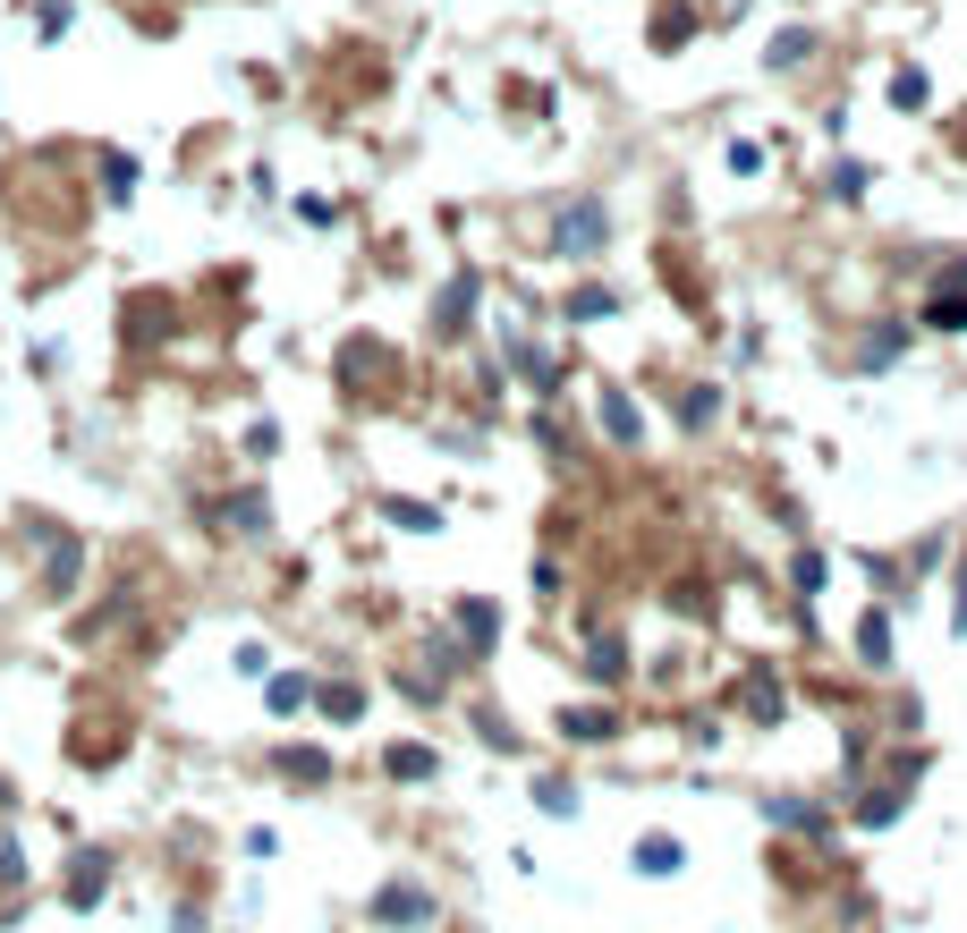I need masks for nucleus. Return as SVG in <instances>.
Listing matches in <instances>:
<instances>
[{
  "instance_id": "obj_1",
  "label": "nucleus",
  "mask_w": 967,
  "mask_h": 933,
  "mask_svg": "<svg viewBox=\"0 0 967 933\" xmlns=\"http://www.w3.org/2000/svg\"><path fill=\"white\" fill-rule=\"evenodd\" d=\"M0 204H9V221L26 229V238L77 247L102 195L86 187V170H77L68 153H18V161H0Z\"/></svg>"
},
{
  "instance_id": "obj_2",
  "label": "nucleus",
  "mask_w": 967,
  "mask_h": 933,
  "mask_svg": "<svg viewBox=\"0 0 967 933\" xmlns=\"http://www.w3.org/2000/svg\"><path fill=\"white\" fill-rule=\"evenodd\" d=\"M128 747H136V705L102 696V687H86V696L68 705V721H60V755L77 764V773H111Z\"/></svg>"
},
{
  "instance_id": "obj_3",
  "label": "nucleus",
  "mask_w": 967,
  "mask_h": 933,
  "mask_svg": "<svg viewBox=\"0 0 967 933\" xmlns=\"http://www.w3.org/2000/svg\"><path fill=\"white\" fill-rule=\"evenodd\" d=\"M179 322H187V306H179L170 289H128V306H120V356H128V365L161 356L170 340H179Z\"/></svg>"
},
{
  "instance_id": "obj_4",
  "label": "nucleus",
  "mask_w": 967,
  "mask_h": 933,
  "mask_svg": "<svg viewBox=\"0 0 967 933\" xmlns=\"http://www.w3.org/2000/svg\"><path fill=\"white\" fill-rule=\"evenodd\" d=\"M18 535H26L34 551H43V569H34V594H52V603H68L77 585H86V544L68 535V526H52L43 510L18 517Z\"/></svg>"
},
{
  "instance_id": "obj_5",
  "label": "nucleus",
  "mask_w": 967,
  "mask_h": 933,
  "mask_svg": "<svg viewBox=\"0 0 967 933\" xmlns=\"http://www.w3.org/2000/svg\"><path fill=\"white\" fill-rule=\"evenodd\" d=\"M340 390H349V399H390V390H399V356H390V340H374V331L340 340Z\"/></svg>"
},
{
  "instance_id": "obj_6",
  "label": "nucleus",
  "mask_w": 967,
  "mask_h": 933,
  "mask_svg": "<svg viewBox=\"0 0 967 933\" xmlns=\"http://www.w3.org/2000/svg\"><path fill=\"white\" fill-rule=\"evenodd\" d=\"M204 526H221V535H272V501H263L255 483L221 492V501H204Z\"/></svg>"
},
{
  "instance_id": "obj_7",
  "label": "nucleus",
  "mask_w": 967,
  "mask_h": 933,
  "mask_svg": "<svg viewBox=\"0 0 967 933\" xmlns=\"http://www.w3.org/2000/svg\"><path fill=\"white\" fill-rule=\"evenodd\" d=\"M603 238H612V229H603V204H594V195L560 204V221H551V247H560V255H594Z\"/></svg>"
},
{
  "instance_id": "obj_8",
  "label": "nucleus",
  "mask_w": 967,
  "mask_h": 933,
  "mask_svg": "<svg viewBox=\"0 0 967 933\" xmlns=\"http://www.w3.org/2000/svg\"><path fill=\"white\" fill-rule=\"evenodd\" d=\"M917 315L934 322V331H967V255L942 263V281L925 289V306H917Z\"/></svg>"
},
{
  "instance_id": "obj_9",
  "label": "nucleus",
  "mask_w": 967,
  "mask_h": 933,
  "mask_svg": "<svg viewBox=\"0 0 967 933\" xmlns=\"http://www.w3.org/2000/svg\"><path fill=\"white\" fill-rule=\"evenodd\" d=\"M374 925H433V891H424V883H383V891H374Z\"/></svg>"
},
{
  "instance_id": "obj_10",
  "label": "nucleus",
  "mask_w": 967,
  "mask_h": 933,
  "mask_svg": "<svg viewBox=\"0 0 967 933\" xmlns=\"http://www.w3.org/2000/svg\"><path fill=\"white\" fill-rule=\"evenodd\" d=\"M102 883H111V849H77L60 874V900L68 908H102Z\"/></svg>"
},
{
  "instance_id": "obj_11",
  "label": "nucleus",
  "mask_w": 967,
  "mask_h": 933,
  "mask_svg": "<svg viewBox=\"0 0 967 933\" xmlns=\"http://www.w3.org/2000/svg\"><path fill=\"white\" fill-rule=\"evenodd\" d=\"M451 628H458V645H467V653H492V645H501V603L467 594V603L451 612Z\"/></svg>"
},
{
  "instance_id": "obj_12",
  "label": "nucleus",
  "mask_w": 967,
  "mask_h": 933,
  "mask_svg": "<svg viewBox=\"0 0 967 933\" xmlns=\"http://www.w3.org/2000/svg\"><path fill=\"white\" fill-rule=\"evenodd\" d=\"M476 322V272H458L451 289H442V306H433V340H458Z\"/></svg>"
},
{
  "instance_id": "obj_13",
  "label": "nucleus",
  "mask_w": 967,
  "mask_h": 933,
  "mask_svg": "<svg viewBox=\"0 0 967 933\" xmlns=\"http://www.w3.org/2000/svg\"><path fill=\"white\" fill-rule=\"evenodd\" d=\"M383 773L390 781H433V773H442V755H433L424 739H390L383 747Z\"/></svg>"
},
{
  "instance_id": "obj_14",
  "label": "nucleus",
  "mask_w": 967,
  "mask_h": 933,
  "mask_svg": "<svg viewBox=\"0 0 967 933\" xmlns=\"http://www.w3.org/2000/svg\"><path fill=\"white\" fill-rule=\"evenodd\" d=\"M603 442H619V451H637V442H645V417H637L628 390H603Z\"/></svg>"
},
{
  "instance_id": "obj_15",
  "label": "nucleus",
  "mask_w": 967,
  "mask_h": 933,
  "mask_svg": "<svg viewBox=\"0 0 967 933\" xmlns=\"http://www.w3.org/2000/svg\"><path fill=\"white\" fill-rule=\"evenodd\" d=\"M102 204H128L136 187H145V170H136V153H120V145H102Z\"/></svg>"
},
{
  "instance_id": "obj_16",
  "label": "nucleus",
  "mask_w": 967,
  "mask_h": 933,
  "mask_svg": "<svg viewBox=\"0 0 967 933\" xmlns=\"http://www.w3.org/2000/svg\"><path fill=\"white\" fill-rule=\"evenodd\" d=\"M263 713H281V721H289V713H315V679H306V671H281L272 687H263Z\"/></svg>"
},
{
  "instance_id": "obj_17",
  "label": "nucleus",
  "mask_w": 967,
  "mask_h": 933,
  "mask_svg": "<svg viewBox=\"0 0 967 933\" xmlns=\"http://www.w3.org/2000/svg\"><path fill=\"white\" fill-rule=\"evenodd\" d=\"M315 713H322V721H365V687H356V679H322Z\"/></svg>"
},
{
  "instance_id": "obj_18",
  "label": "nucleus",
  "mask_w": 967,
  "mask_h": 933,
  "mask_svg": "<svg viewBox=\"0 0 967 933\" xmlns=\"http://www.w3.org/2000/svg\"><path fill=\"white\" fill-rule=\"evenodd\" d=\"M272 773L297 781V789H315V781H331V755H322V747H281V755H272Z\"/></svg>"
},
{
  "instance_id": "obj_19",
  "label": "nucleus",
  "mask_w": 967,
  "mask_h": 933,
  "mask_svg": "<svg viewBox=\"0 0 967 933\" xmlns=\"http://www.w3.org/2000/svg\"><path fill=\"white\" fill-rule=\"evenodd\" d=\"M739 705L755 713V721H781V713H789V687H781V679H764V671H747V687H739Z\"/></svg>"
},
{
  "instance_id": "obj_20",
  "label": "nucleus",
  "mask_w": 967,
  "mask_h": 933,
  "mask_svg": "<svg viewBox=\"0 0 967 933\" xmlns=\"http://www.w3.org/2000/svg\"><path fill=\"white\" fill-rule=\"evenodd\" d=\"M687 34H696V9H687V0H662V9H653V52H679Z\"/></svg>"
},
{
  "instance_id": "obj_21",
  "label": "nucleus",
  "mask_w": 967,
  "mask_h": 933,
  "mask_svg": "<svg viewBox=\"0 0 967 933\" xmlns=\"http://www.w3.org/2000/svg\"><path fill=\"white\" fill-rule=\"evenodd\" d=\"M857 662H866V671H891V619L883 612L857 619Z\"/></svg>"
},
{
  "instance_id": "obj_22",
  "label": "nucleus",
  "mask_w": 967,
  "mask_h": 933,
  "mask_svg": "<svg viewBox=\"0 0 967 933\" xmlns=\"http://www.w3.org/2000/svg\"><path fill=\"white\" fill-rule=\"evenodd\" d=\"M619 713H594V705H560V739H612Z\"/></svg>"
},
{
  "instance_id": "obj_23",
  "label": "nucleus",
  "mask_w": 967,
  "mask_h": 933,
  "mask_svg": "<svg viewBox=\"0 0 967 933\" xmlns=\"http://www.w3.org/2000/svg\"><path fill=\"white\" fill-rule=\"evenodd\" d=\"M764 815H773V823H789V832H823V806H815V798H773Z\"/></svg>"
},
{
  "instance_id": "obj_24",
  "label": "nucleus",
  "mask_w": 967,
  "mask_h": 933,
  "mask_svg": "<svg viewBox=\"0 0 967 933\" xmlns=\"http://www.w3.org/2000/svg\"><path fill=\"white\" fill-rule=\"evenodd\" d=\"M68 26H77V0H34V34L43 43H60Z\"/></svg>"
},
{
  "instance_id": "obj_25",
  "label": "nucleus",
  "mask_w": 967,
  "mask_h": 933,
  "mask_svg": "<svg viewBox=\"0 0 967 933\" xmlns=\"http://www.w3.org/2000/svg\"><path fill=\"white\" fill-rule=\"evenodd\" d=\"M713 417H721V390H679V424L687 433H705Z\"/></svg>"
},
{
  "instance_id": "obj_26",
  "label": "nucleus",
  "mask_w": 967,
  "mask_h": 933,
  "mask_svg": "<svg viewBox=\"0 0 967 933\" xmlns=\"http://www.w3.org/2000/svg\"><path fill=\"white\" fill-rule=\"evenodd\" d=\"M383 517L408 526V535H433V526H442V510H424V501H383Z\"/></svg>"
},
{
  "instance_id": "obj_27",
  "label": "nucleus",
  "mask_w": 967,
  "mask_h": 933,
  "mask_svg": "<svg viewBox=\"0 0 967 933\" xmlns=\"http://www.w3.org/2000/svg\"><path fill=\"white\" fill-rule=\"evenodd\" d=\"M637 866H645V874H679V840H671V832L637 840Z\"/></svg>"
},
{
  "instance_id": "obj_28",
  "label": "nucleus",
  "mask_w": 967,
  "mask_h": 933,
  "mask_svg": "<svg viewBox=\"0 0 967 933\" xmlns=\"http://www.w3.org/2000/svg\"><path fill=\"white\" fill-rule=\"evenodd\" d=\"M891 102H900V111H925V68H891Z\"/></svg>"
},
{
  "instance_id": "obj_29",
  "label": "nucleus",
  "mask_w": 967,
  "mask_h": 933,
  "mask_svg": "<svg viewBox=\"0 0 967 933\" xmlns=\"http://www.w3.org/2000/svg\"><path fill=\"white\" fill-rule=\"evenodd\" d=\"M806 60H815V34H806V26H789V34L773 43V68H806Z\"/></svg>"
},
{
  "instance_id": "obj_30",
  "label": "nucleus",
  "mask_w": 967,
  "mask_h": 933,
  "mask_svg": "<svg viewBox=\"0 0 967 933\" xmlns=\"http://www.w3.org/2000/svg\"><path fill=\"white\" fill-rule=\"evenodd\" d=\"M823 578H832L823 551H798V560H789V585H798V594H823Z\"/></svg>"
},
{
  "instance_id": "obj_31",
  "label": "nucleus",
  "mask_w": 967,
  "mask_h": 933,
  "mask_svg": "<svg viewBox=\"0 0 967 933\" xmlns=\"http://www.w3.org/2000/svg\"><path fill=\"white\" fill-rule=\"evenodd\" d=\"M612 306H619V297H612V289H594V281H585V289H569V315H578V322L612 315Z\"/></svg>"
},
{
  "instance_id": "obj_32",
  "label": "nucleus",
  "mask_w": 967,
  "mask_h": 933,
  "mask_svg": "<svg viewBox=\"0 0 967 933\" xmlns=\"http://www.w3.org/2000/svg\"><path fill=\"white\" fill-rule=\"evenodd\" d=\"M823 187H832V195H849V204H857V195H866V170H857V161H832V170H823Z\"/></svg>"
},
{
  "instance_id": "obj_33",
  "label": "nucleus",
  "mask_w": 967,
  "mask_h": 933,
  "mask_svg": "<svg viewBox=\"0 0 967 933\" xmlns=\"http://www.w3.org/2000/svg\"><path fill=\"white\" fill-rule=\"evenodd\" d=\"M535 806H544V815H578V789H569V781H535Z\"/></svg>"
},
{
  "instance_id": "obj_34",
  "label": "nucleus",
  "mask_w": 967,
  "mask_h": 933,
  "mask_svg": "<svg viewBox=\"0 0 967 933\" xmlns=\"http://www.w3.org/2000/svg\"><path fill=\"white\" fill-rule=\"evenodd\" d=\"M247 451H255V458H272V451H281V424H272V417H263V424H247Z\"/></svg>"
},
{
  "instance_id": "obj_35",
  "label": "nucleus",
  "mask_w": 967,
  "mask_h": 933,
  "mask_svg": "<svg viewBox=\"0 0 967 933\" xmlns=\"http://www.w3.org/2000/svg\"><path fill=\"white\" fill-rule=\"evenodd\" d=\"M476 730H484V747H517V730L501 721V713H476Z\"/></svg>"
},
{
  "instance_id": "obj_36",
  "label": "nucleus",
  "mask_w": 967,
  "mask_h": 933,
  "mask_svg": "<svg viewBox=\"0 0 967 933\" xmlns=\"http://www.w3.org/2000/svg\"><path fill=\"white\" fill-rule=\"evenodd\" d=\"M951 628H967V569H959V603H951Z\"/></svg>"
}]
</instances>
